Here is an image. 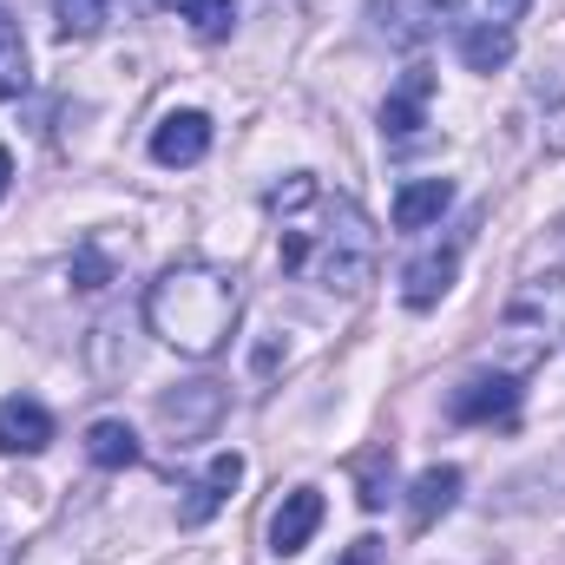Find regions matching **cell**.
<instances>
[{
	"mask_svg": "<svg viewBox=\"0 0 565 565\" xmlns=\"http://www.w3.org/2000/svg\"><path fill=\"white\" fill-rule=\"evenodd\" d=\"M237 309H244L237 277H231L224 264H198V257L158 270V282L145 289V329H151L164 349L198 355V362L217 355V349L231 342Z\"/></svg>",
	"mask_w": 565,
	"mask_h": 565,
	"instance_id": "cell-1",
	"label": "cell"
},
{
	"mask_svg": "<svg viewBox=\"0 0 565 565\" xmlns=\"http://www.w3.org/2000/svg\"><path fill=\"white\" fill-rule=\"evenodd\" d=\"M277 257H282L289 277H309V282H322V289L362 296V289L375 282V264H382V237H375V224L362 217V204L335 198V204H322V231L282 224Z\"/></svg>",
	"mask_w": 565,
	"mask_h": 565,
	"instance_id": "cell-2",
	"label": "cell"
},
{
	"mask_svg": "<svg viewBox=\"0 0 565 565\" xmlns=\"http://www.w3.org/2000/svg\"><path fill=\"white\" fill-rule=\"evenodd\" d=\"M507 335L526 342V349H553L565 342V270H546V277H526L507 302Z\"/></svg>",
	"mask_w": 565,
	"mask_h": 565,
	"instance_id": "cell-3",
	"label": "cell"
},
{
	"mask_svg": "<svg viewBox=\"0 0 565 565\" xmlns=\"http://www.w3.org/2000/svg\"><path fill=\"white\" fill-rule=\"evenodd\" d=\"M447 415L467 427H507L520 415V375H507V369H493V375H467L454 395H447Z\"/></svg>",
	"mask_w": 565,
	"mask_h": 565,
	"instance_id": "cell-4",
	"label": "cell"
},
{
	"mask_svg": "<svg viewBox=\"0 0 565 565\" xmlns=\"http://www.w3.org/2000/svg\"><path fill=\"white\" fill-rule=\"evenodd\" d=\"M427 99H434V73L427 66H408L402 86L382 99V139L388 145H408L427 126Z\"/></svg>",
	"mask_w": 565,
	"mask_h": 565,
	"instance_id": "cell-5",
	"label": "cell"
},
{
	"mask_svg": "<svg viewBox=\"0 0 565 565\" xmlns=\"http://www.w3.org/2000/svg\"><path fill=\"white\" fill-rule=\"evenodd\" d=\"M316 526H322V493H316V487H289L282 507L270 513V553H277V559H296V553L316 540Z\"/></svg>",
	"mask_w": 565,
	"mask_h": 565,
	"instance_id": "cell-6",
	"label": "cell"
},
{
	"mask_svg": "<svg viewBox=\"0 0 565 565\" xmlns=\"http://www.w3.org/2000/svg\"><path fill=\"white\" fill-rule=\"evenodd\" d=\"M217 415H224V388H217V382H191V388H178V395L158 402V422L171 427L178 440H198Z\"/></svg>",
	"mask_w": 565,
	"mask_h": 565,
	"instance_id": "cell-7",
	"label": "cell"
},
{
	"mask_svg": "<svg viewBox=\"0 0 565 565\" xmlns=\"http://www.w3.org/2000/svg\"><path fill=\"white\" fill-rule=\"evenodd\" d=\"M53 447V415L33 395H7L0 402V454H46Z\"/></svg>",
	"mask_w": 565,
	"mask_h": 565,
	"instance_id": "cell-8",
	"label": "cell"
},
{
	"mask_svg": "<svg viewBox=\"0 0 565 565\" xmlns=\"http://www.w3.org/2000/svg\"><path fill=\"white\" fill-rule=\"evenodd\" d=\"M204 151H211V119L204 113H164L158 119V132H151V158L158 164L178 171V164H198Z\"/></svg>",
	"mask_w": 565,
	"mask_h": 565,
	"instance_id": "cell-9",
	"label": "cell"
},
{
	"mask_svg": "<svg viewBox=\"0 0 565 565\" xmlns=\"http://www.w3.org/2000/svg\"><path fill=\"white\" fill-rule=\"evenodd\" d=\"M237 480H244V454H217V460L204 467V480L191 487V500H184V513H178V520H184V526H204V520L237 493Z\"/></svg>",
	"mask_w": 565,
	"mask_h": 565,
	"instance_id": "cell-10",
	"label": "cell"
},
{
	"mask_svg": "<svg viewBox=\"0 0 565 565\" xmlns=\"http://www.w3.org/2000/svg\"><path fill=\"white\" fill-rule=\"evenodd\" d=\"M454 270H460L454 250H427V257H415V264L402 270V302H408V309H434V302L454 289Z\"/></svg>",
	"mask_w": 565,
	"mask_h": 565,
	"instance_id": "cell-11",
	"label": "cell"
},
{
	"mask_svg": "<svg viewBox=\"0 0 565 565\" xmlns=\"http://www.w3.org/2000/svg\"><path fill=\"white\" fill-rule=\"evenodd\" d=\"M447 204H454V184H447V178H415V184H402V191H395V231H427V224H440Z\"/></svg>",
	"mask_w": 565,
	"mask_h": 565,
	"instance_id": "cell-12",
	"label": "cell"
},
{
	"mask_svg": "<svg viewBox=\"0 0 565 565\" xmlns=\"http://www.w3.org/2000/svg\"><path fill=\"white\" fill-rule=\"evenodd\" d=\"M454 500H460V467H427L415 480V493H408V520L427 533L440 513H454Z\"/></svg>",
	"mask_w": 565,
	"mask_h": 565,
	"instance_id": "cell-13",
	"label": "cell"
},
{
	"mask_svg": "<svg viewBox=\"0 0 565 565\" xmlns=\"http://www.w3.org/2000/svg\"><path fill=\"white\" fill-rule=\"evenodd\" d=\"M86 460L93 467H113V473L119 467H139V434L126 422H93L86 427Z\"/></svg>",
	"mask_w": 565,
	"mask_h": 565,
	"instance_id": "cell-14",
	"label": "cell"
},
{
	"mask_svg": "<svg viewBox=\"0 0 565 565\" xmlns=\"http://www.w3.org/2000/svg\"><path fill=\"white\" fill-rule=\"evenodd\" d=\"M460 60H467L473 73H500V66L513 60V26H493V20L467 26V33H460Z\"/></svg>",
	"mask_w": 565,
	"mask_h": 565,
	"instance_id": "cell-15",
	"label": "cell"
},
{
	"mask_svg": "<svg viewBox=\"0 0 565 565\" xmlns=\"http://www.w3.org/2000/svg\"><path fill=\"white\" fill-rule=\"evenodd\" d=\"M26 93V40L13 26V13L0 7V99H20Z\"/></svg>",
	"mask_w": 565,
	"mask_h": 565,
	"instance_id": "cell-16",
	"label": "cell"
},
{
	"mask_svg": "<svg viewBox=\"0 0 565 565\" xmlns=\"http://www.w3.org/2000/svg\"><path fill=\"white\" fill-rule=\"evenodd\" d=\"M171 13L191 20L204 40H224V33L237 26V0H171Z\"/></svg>",
	"mask_w": 565,
	"mask_h": 565,
	"instance_id": "cell-17",
	"label": "cell"
},
{
	"mask_svg": "<svg viewBox=\"0 0 565 565\" xmlns=\"http://www.w3.org/2000/svg\"><path fill=\"white\" fill-rule=\"evenodd\" d=\"M106 13H113V0H53V20H60V33H66V40L99 33V26H106Z\"/></svg>",
	"mask_w": 565,
	"mask_h": 565,
	"instance_id": "cell-18",
	"label": "cell"
},
{
	"mask_svg": "<svg viewBox=\"0 0 565 565\" xmlns=\"http://www.w3.org/2000/svg\"><path fill=\"white\" fill-rule=\"evenodd\" d=\"M316 198H322V191H316V178H309V171H296V178H282V184L270 191V198H264V204H270L282 224H289V217H296L302 204H316Z\"/></svg>",
	"mask_w": 565,
	"mask_h": 565,
	"instance_id": "cell-19",
	"label": "cell"
},
{
	"mask_svg": "<svg viewBox=\"0 0 565 565\" xmlns=\"http://www.w3.org/2000/svg\"><path fill=\"white\" fill-rule=\"evenodd\" d=\"M388 467H395V454H388V447H375V454L362 460V507H369V513H375V507L388 500V480H382Z\"/></svg>",
	"mask_w": 565,
	"mask_h": 565,
	"instance_id": "cell-20",
	"label": "cell"
},
{
	"mask_svg": "<svg viewBox=\"0 0 565 565\" xmlns=\"http://www.w3.org/2000/svg\"><path fill=\"white\" fill-rule=\"evenodd\" d=\"M106 282H113V264H106V257L86 244V250L73 257V289H106Z\"/></svg>",
	"mask_w": 565,
	"mask_h": 565,
	"instance_id": "cell-21",
	"label": "cell"
},
{
	"mask_svg": "<svg viewBox=\"0 0 565 565\" xmlns=\"http://www.w3.org/2000/svg\"><path fill=\"white\" fill-rule=\"evenodd\" d=\"M533 0H487V13H493V26H513L520 13H526Z\"/></svg>",
	"mask_w": 565,
	"mask_h": 565,
	"instance_id": "cell-22",
	"label": "cell"
},
{
	"mask_svg": "<svg viewBox=\"0 0 565 565\" xmlns=\"http://www.w3.org/2000/svg\"><path fill=\"white\" fill-rule=\"evenodd\" d=\"M7 184H13V158L0 151V198H7Z\"/></svg>",
	"mask_w": 565,
	"mask_h": 565,
	"instance_id": "cell-23",
	"label": "cell"
}]
</instances>
